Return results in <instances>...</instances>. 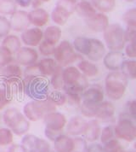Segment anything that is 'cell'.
Masks as SVG:
<instances>
[{
	"mask_svg": "<svg viewBox=\"0 0 136 152\" xmlns=\"http://www.w3.org/2000/svg\"><path fill=\"white\" fill-rule=\"evenodd\" d=\"M23 92L33 100L44 99L50 91V83L47 77L41 75H25L22 80Z\"/></svg>",
	"mask_w": 136,
	"mask_h": 152,
	"instance_id": "1",
	"label": "cell"
},
{
	"mask_svg": "<svg viewBox=\"0 0 136 152\" xmlns=\"http://www.w3.org/2000/svg\"><path fill=\"white\" fill-rule=\"evenodd\" d=\"M3 120L7 127L17 136L25 135L30 129V121L16 108H10L4 111Z\"/></svg>",
	"mask_w": 136,
	"mask_h": 152,
	"instance_id": "2",
	"label": "cell"
},
{
	"mask_svg": "<svg viewBox=\"0 0 136 152\" xmlns=\"http://www.w3.org/2000/svg\"><path fill=\"white\" fill-rule=\"evenodd\" d=\"M56 106L48 99L32 100L24 105L23 115L29 121H38L45 115L56 110Z\"/></svg>",
	"mask_w": 136,
	"mask_h": 152,
	"instance_id": "3",
	"label": "cell"
},
{
	"mask_svg": "<svg viewBox=\"0 0 136 152\" xmlns=\"http://www.w3.org/2000/svg\"><path fill=\"white\" fill-rule=\"evenodd\" d=\"M80 56V54L76 52L71 42L63 40L55 46L54 59L59 66L66 68L71 66L77 61L82 60Z\"/></svg>",
	"mask_w": 136,
	"mask_h": 152,
	"instance_id": "4",
	"label": "cell"
},
{
	"mask_svg": "<svg viewBox=\"0 0 136 152\" xmlns=\"http://www.w3.org/2000/svg\"><path fill=\"white\" fill-rule=\"evenodd\" d=\"M127 87V77L122 73L113 71L106 78V91L111 99H120Z\"/></svg>",
	"mask_w": 136,
	"mask_h": 152,
	"instance_id": "5",
	"label": "cell"
},
{
	"mask_svg": "<svg viewBox=\"0 0 136 152\" xmlns=\"http://www.w3.org/2000/svg\"><path fill=\"white\" fill-rule=\"evenodd\" d=\"M106 46L111 50H120L124 47L126 38L125 31L118 24L109 25L103 32Z\"/></svg>",
	"mask_w": 136,
	"mask_h": 152,
	"instance_id": "6",
	"label": "cell"
},
{
	"mask_svg": "<svg viewBox=\"0 0 136 152\" xmlns=\"http://www.w3.org/2000/svg\"><path fill=\"white\" fill-rule=\"evenodd\" d=\"M15 61L20 66H24L26 68L33 66L38 62V52L33 47H21L15 54Z\"/></svg>",
	"mask_w": 136,
	"mask_h": 152,
	"instance_id": "7",
	"label": "cell"
},
{
	"mask_svg": "<svg viewBox=\"0 0 136 152\" xmlns=\"http://www.w3.org/2000/svg\"><path fill=\"white\" fill-rule=\"evenodd\" d=\"M43 121L46 128L58 132H62L67 123L66 116L62 113L57 111L45 115L43 118Z\"/></svg>",
	"mask_w": 136,
	"mask_h": 152,
	"instance_id": "8",
	"label": "cell"
},
{
	"mask_svg": "<svg viewBox=\"0 0 136 152\" xmlns=\"http://www.w3.org/2000/svg\"><path fill=\"white\" fill-rule=\"evenodd\" d=\"M43 39V32L40 28H27L24 32L21 33L20 40L28 47H37L39 45Z\"/></svg>",
	"mask_w": 136,
	"mask_h": 152,
	"instance_id": "9",
	"label": "cell"
},
{
	"mask_svg": "<svg viewBox=\"0 0 136 152\" xmlns=\"http://www.w3.org/2000/svg\"><path fill=\"white\" fill-rule=\"evenodd\" d=\"M11 30L16 33H22L29 28L30 21L28 19V12L25 10H16L10 17Z\"/></svg>",
	"mask_w": 136,
	"mask_h": 152,
	"instance_id": "10",
	"label": "cell"
},
{
	"mask_svg": "<svg viewBox=\"0 0 136 152\" xmlns=\"http://www.w3.org/2000/svg\"><path fill=\"white\" fill-rule=\"evenodd\" d=\"M88 28L96 33L104 32L109 26V20L106 15L104 13H95L94 15L85 20Z\"/></svg>",
	"mask_w": 136,
	"mask_h": 152,
	"instance_id": "11",
	"label": "cell"
},
{
	"mask_svg": "<svg viewBox=\"0 0 136 152\" xmlns=\"http://www.w3.org/2000/svg\"><path fill=\"white\" fill-rule=\"evenodd\" d=\"M116 135L127 141H132L136 138V126L129 121H122L115 127Z\"/></svg>",
	"mask_w": 136,
	"mask_h": 152,
	"instance_id": "12",
	"label": "cell"
},
{
	"mask_svg": "<svg viewBox=\"0 0 136 152\" xmlns=\"http://www.w3.org/2000/svg\"><path fill=\"white\" fill-rule=\"evenodd\" d=\"M28 19L30 24L33 25L36 28L44 27L48 21L49 15L47 10L43 8L33 9L28 12Z\"/></svg>",
	"mask_w": 136,
	"mask_h": 152,
	"instance_id": "13",
	"label": "cell"
},
{
	"mask_svg": "<svg viewBox=\"0 0 136 152\" xmlns=\"http://www.w3.org/2000/svg\"><path fill=\"white\" fill-rule=\"evenodd\" d=\"M88 122L80 116H74L70 119L67 123V132L71 136H80L82 135L86 129Z\"/></svg>",
	"mask_w": 136,
	"mask_h": 152,
	"instance_id": "14",
	"label": "cell"
},
{
	"mask_svg": "<svg viewBox=\"0 0 136 152\" xmlns=\"http://www.w3.org/2000/svg\"><path fill=\"white\" fill-rule=\"evenodd\" d=\"M104 98V93L101 87L95 85L90 87H87L82 95V101L88 102L91 104H99Z\"/></svg>",
	"mask_w": 136,
	"mask_h": 152,
	"instance_id": "15",
	"label": "cell"
},
{
	"mask_svg": "<svg viewBox=\"0 0 136 152\" xmlns=\"http://www.w3.org/2000/svg\"><path fill=\"white\" fill-rule=\"evenodd\" d=\"M122 53L116 50H111L103 57L104 65L106 69L111 71H117L120 69L123 62V56Z\"/></svg>",
	"mask_w": 136,
	"mask_h": 152,
	"instance_id": "16",
	"label": "cell"
},
{
	"mask_svg": "<svg viewBox=\"0 0 136 152\" xmlns=\"http://www.w3.org/2000/svg\"><path fill=\"white\" fill-rule=\"evenodd\" d=\"M74 148V138L68 135L61 134L54 141L55 152H72Z\"/></svg>",
	"mask_w": 136,
	"mask_h": 152,
	"instance_id": "17",
	"label": "cell"
},
{
	"mask_svg": "<svg viewBox=\"0 0 136 152\" xmlns=\"http://www.w3.org/2000/svg\"><path fill=\"white\" fill-rule=\"evenodd\" d=\"M106 55V47L101 40L97 39H91V47L87 56L91 62H95L101 60Z\"/></svg>",
	"mask_w": 136,
	"mask_h": 152,
	"instance_id": "18",
	"label": "cell"
},
{
	"mask_svg": "<svg viewBox=\"0 0 136 152\" xmlns=\"http://www.w3.org/2000/svg\"><path fill=\"white\" fill-rule=\"evenodd\" d=\"M37 65L39 74L45 77L52 75L59 67L58 63L52 57H44L41 59L39 62H38Z\"/></svg>",
	"mask_w": 136,
	"mask_h": 152,
	"instance_id": "19",
	"label": "cell"
},
{
	"mask_svg": "<svg viewBox=\"0 0 136 152\" xmlns=\"http://www.w3.org/2000/svg\"><path fill=\"white\" fill-rule=\"evenodd\" d=\"M22 70L20 64H18L15 59L13 62L0 68V77L2 79L9 78H21Z\"/></svg>",
	"mask_w": 136,
	"mask_h": 152,
	"instance_id": "20",
	"label": "cell"
},
{
	"mask_svg": "<svg viewBox=\"0 0 136 152\" xmlns=\"http://www.w3.org/2000/svg\"><path fill=\"white\" fill-rule=\"evenodd\" d=\"M81 72L77 67L74 66H68L63 68L62 70V77L65 86H72L77 84L82 77Z\"/></svg>",
	"mask_w": 136,
	"mask_h": 152,
	"instance_id": "21",
	"label": "cell"
},
{
	"mask_svg": "<svg viewBox=\"0 0 136 152\" xmlns=\"http://www.w3.org/2000/svg\"><path fill=\"white\" fill-rule=\"evenodd\" d=\"M61 34H62V32H61V28L59 26L52 25L45 28V30L43 31V39L51 45H57V44L61 40Z\"/></svg>",
	"mask_w": 136,
	"mask_h": 152,
	"instance_id": "22",
	"label": "cell"
},
{
	"mask_svg": "<svg viewBox=\"0 0 136 152\" xmlns=\"http://www.w3.org/2000/svg\"><path fill=\"white\" fill-rule=\"evenodd\" d=\"M1 45L6 48L14 56L21 48V40L16 35L9 34L4 39H2Z\"/></svg>",
	"mask_w": 136,
	"mask_h": 152,
	"instance_id": "23",
	"label": "cell"
},
{
	"mask_svg": "<svg viewBox=\"0 0 136 152\" xmlns=\"http://www.w3.org/2000/svg\"><path fill=\"white\" fill-rule=\"evenodd\" d=\"M101 132V130L100 124L98 123L96 120H93V121H88L86 129L82 135L86 140H88L89 142H94L100 138Z\"/></svg>",
	"mask_w": 136,
	"mask_h": 152,
	"instance_id": "24",
	"label": "cell"
},
{
	"mask_svg": "<svg viewBox=\"0 0 136 152\" xmlns=\"http://www.w3.org/2000/svg\"><path fill=\"white\" fill-rule=\"evenodd\" d=\"M75 12L80 17L84 18L85 20L91 17L96 13V10L89 1H80L77 2Z\"/></svg>",
	"mask_w": 136,
	"mask_h": 152,
	"instance_id": "25",
	"label": "cell"
},
{
	"mask_svg": "<svg viewBox=\"0 0 136 152\" xmlns=\"http://www.w3.org/2000/svg\"><path fill=\"white\" fill-rule=\"evenodd\" d=\"M73 48L78 54L82 56H87L89 53L91 47V39L86 37H77L72 43Z\"/></svg>",
	"mask_w": 136,
	"mask_h": 152,
	"instance_id": "26",
	"label": "cell"
},
{
	"mask_svg": "<svg viewBox=\"0 0 136 152\" xmlns=\"http://www.w3.org/2000/svg\"><path fill=\"white\" fill-rule=\"evenodd\" d=\"M11 92L13 97H20L23 92V84L21 78H9V79H2Z\"/></svg>",
	"mask_w": 136,
	"mask_h": 152,
	"instance_id": "27",
	"label": "cell"
},
{
	"mask_svg": "<svg viewBox=\"0 0 136 152\" xmlns=\"http://www.w3.org/2000/svg\"><path fill=\"white\" fill-rule=\"evenodd\" d=\"M77 69L81 72L82 75L85 77H94L97 75L99 69L98 67L95 65V63L91 61H87V60H81L77 63Z\"/></svg>",
	"mask_w": 136,
	"mask_h": 152,
	"instance_id": "28",
	"label": "cell"
},
{
	"mask_svg": "<svg viewBox=\"0 0 136 152\" xmlns=\"http://www.w3.org/2000/svg\"><path fill=\"white\" fill-rule=\"evenodd\" d=\"M114 114V106L113 104L107 101H102L98 104L95 116L101 120H106L111 118Z\"/></svg>",
	"mask_w": 136,
	"mask_h": 152,
	"instance_id": "29",
	"label": "cell"
},
{
	"mask_svg": "<svg viewBox=\"0 0 136 152\" xmlns=\"http://www.w3.org/2000/svg\"><path fill=\"white\" fill-rule=\"evenodd\" d=\"M46 99H48L49 102L55 105L56 107H61L66 104L67 98V95L63 91L59 90H51L46 97Z\"/></svg>",
	"mask_w": 136,
	"mask_h": 152,
	"instance_id": "30",
	"label": "cell"
},
{
	"mask_svg": "<svg viewBox=\"0 0 136 152\" xmlns=\"http://www.w3.org/2000/svg\"><path fill=\"white\" fill-rule=\"evenodd\" d=\"M96 10L101 13H107L114 10L116 0H90Z\"/></svg>",
	"mask_w": 136,
	"mask_h": 152,
	"instance_id": "31",
	"label": "cell"
},
{
	"mask_svg": "<svg viewBox=\"0 0 136 152\" xmlns=\"http://www.w3.org/2000/svg\"><path fill=\"white\" fill-rule=\"evenodd\" d=\"M14 140V133L8 127L0 128V152L4 148L9 149Z\"/></svg>",
	"mask_w": 136,
	"mask_h": 152,
	"instance_id": "32",
	"label": "cell"
},
{
	"mask_svg": "<svg viewBox=\"0 0 136 152\" xmlns=\"http://www.w3.org/2000/svg\"><path fill=\"white\" fill-rule=\"evenodd\" d=\"M14 97L11 92L8 89L4 81L1 79L0 80V110L5 106L11 103Z\"/></svg>",
	"mask_w": 136,
	"mask_h": 152,
	"instance_id": "33",
	"label": "cell"
},
{
	"mask_svg": "<svg viewBox=\"0 0 136 152\" xmlns=\"http://www.w3.org/2000/svg\"><path fill=\"white\" fill-rule=\"evenodd\" d=\"M62 70H63V68L59 66L57 69L54 71V74L50 76L51 79H50L49 83L54 90L62 91L65 86L64 81H63V77H62Z\"/></svg>",
	"mask_w": 136,
	"mask_h": 152,
	"instance_id": "34",
	"label": "cell"
},
{
	"mask_svg": "<svg viewBox=\"0 0 136 152\" xmlns=\"http://www.w3.org/2000/svg\"><path fill=\"white\" fill-rule=\"evenodd\" d=\"M17 10V4L14 0H0V15H12Z\"/></svg>",
	"mask_w": 136,
	"mask_h": 152,
	"instance_id": "35",
	"label": "cell"
},
{
	"mask_svg": "<svg viewBox=\"0 0 136 152\" xmlns=\"http://www.w3.org/2000/svg\"><path fill=\"white\" fill-rule=\"evenodd\" d=\"M70 17V15L67 14L65 11H63L62 10L59 9L58 7H54V9L52 10L51 13V19L54 21V23L57 26H64L66 25V23L67 22L68 18Z\"/></svg>",
	"mask_w": 136,
	"mask_h": 152,
	"instance_id": "36",
	"label": "cell"
},
{
	"mask_svg": "<svg viewBox=\"0 0 136 152\" xmlns=\"http://www.w3.org/2000/svg\"><path fill=\"white\" fill-rule=\"evenodd\" d=\"M77 4V0H58L56 2L55 6L65 11L69 15H71L75 12Z\"/></svg>",
	"mask_w": 136,
	"mask_h": 152,
	"instance_id": "37",
	"label": "cell"
},
{
	"mask_svg": "<svg viewBox=\"0 0 136 152\" xmlns=\"http://www.w3.org/2000/svg\"><path fill=\"white\" fill-rule=\"evenodd\" d=\"M122 74L127 78L130 79H136V62H123L122 66Z\"/></svg>",
	"mask_w": 136,
	"mask_h": 152,
	"instance_id": "38",
	"label": "cell"
},
{
	"mask_svg": "<svg viewBox=\"0 0 136 152\" xmlns=\"http://www.w3.org/2000/svg\"><path fill=\"white\" fill-rule=\"evenodd\" d=\"M97 106H98V104L82 101L81 104H80L82 114L86 117H94L96 115Z\"/></svg>",
	"mask_w": 136,
	"mask_h": 152,
	"instance_id": "39",
	"label": "cell"
},
{
	"mask_svg": "<svg viewBox=\"0 0 136 152\" xmlns=\"http://www.w3.org/2000/svg\"><path fill=\"white\" fill-rule=\"evenodd\" d=\"M11 26L10 21L6 16L0 15V39H4L6 36L10 34Z\"/></svg>",
	"mask_w": 136,
	"mask_h": 152,
	"instance_id": "40",
	"label": "cell"
},
{
	"mask_svg": "<svg viewBox=\"0 0 136 152\" xmlns=\"http://www.w3.org/2000/svg\"><path fill=\"white\" fill-rule=\"evenodd\" d=\"M55 46L56 45H51L43 39V41L38 45V51L42 56H44L45 57H49L50 56H54Z\"/></svg>",
	"mask_w": 136,
	"mask_h": 152,
	"instance_id": "41",
	"label": "cell"
},
{
	"mask_svg": "<svg viewBox=\"0 0 136 152\" xmlns=\"http://www.w3.org/2000/svg\"><path fill=\"white\" fill-rule=\"evenodd\" d=\"M50 150V145L48 144V141L43 138H38L35 145H33L30 152H49Z\"/></svg>",
	"mask_w": 136,
	"mask_h": 152,
	"instance_id": "42",
	"label": "cell"
},
{
	"mask_svg": "<svg viewBox=\"0 0 136 152\" xmlns=\"http://www.w3.org/2000/svg\"><path fill=\"white\" fill-rule=\"evenodd\" d=\"M14 56L4 46L0 45V68L13 62Z\"/></svg>",
	"mask_w": 136,
	"mask_h": 152,
	"instance_id": "43",
	"label": "cell"
},
{
	"mask_svg": "<svg viewBox=\"0 0 136 152\" xmlns=\"http://www.w3.org/2000/svg\"><path fill=\"white\" fill-rule=\"evenodd\" d=\"M123 20L129 28H136V9H130L125 12L123 15Z\"/></svg>",
	"mask_w": 136,
	"mask_h": 152,
	"instance_id": "44",
	"label": "cell"
},
{
	"mask_svg": "<svg viewBox=\"0 0 136 152\" xmlns=\"http://www.w3.org/2000/svg\"><path fill=\"white\" fill-rule=\"evenodd\" d=\"M37 139H38V137L33 134H27L21 139L20 145L27 150V152H30V151L33 149V145H35Z\"/></svg>",
	"mask_w": 136,
	"mask_h": 152,
	"instance_id": "45",
	"label": "cell"
},
{
	"mask_svg": "<svg viewBox=\"0 0 136 152\" xmlns=\"http://www.w3.org/2000/svg\"><path fill=\"white\" fill-rule=\"evenodd\" d=\"M87 143L82 138H74V148L72 152H87Z\"/></svg>",
	"mask_w": 136,
	"mask_h": 152,
	"instance_id": "46",
	"label": "cell"
},
{
	"mask_svg": "<svg viewBox=\"0 0 136 152\" xmlns=\"http://www.w3.org/2000/svg\"><path fill=\"white\" fill-rule=\"evenodd\" d=\"M113 136V130L111 126H106L105 127L101 132V139L102 143L106 144L108 141L112 139Z\"/></svg>",
	"mask_w": 136,
	"mask_h": 152,
	"instance_id": "47",
	"label": "cell"
},
{
	"mask_svg": "<svg viewBox=\"0 0 136 152\" xmlns=\"http://www.w3.org/2000/svg\"><path fill=\"white\" fill-rule=\"evenodd\" d=\"M126 54L130 57H136V39L130 41L126 49Z\"/></svg>",
	"mask_w": 136,
	"mask_h": 152,
	"instance_id": "48",
	"label": "cell"
},
{
	"mask_svg": "<svg viewBox=\"0 0 136 152\" xmlns=\"http://www.w3.org/2000/svg\"><path fill=\"white\" fill-rule=\"evenodd\" d=\"M62 132H58V131H54V130H51V129H48V128H46L44 129V134L46 136V138H48L49 140L53 141L54 142L55 140V138H57L58 136H60Z\"/></svg>",
	"mask_w": 136,
	"mask_h": 152,
	"instance_id": "49",
	"label": "cell"
},
{
	"mask_svg": "<svg viewBox=\"0 0 136 152\" xmlns=\"http://www.w3.org/2000/svg\"><path fill=\"white\" fill-rule=\"evenodd\" d=\"M8 152H27L21 145H11L9 147Z\"/></svg>",
	"mask_w": 136,
	"mask_h": 152,
	"instance_id": "50",
	"label": "cell"
},
{
	"mask_svg": "<svg viewBox=\"0 0 136 152\" xmlns=\"http://www.w3.org/2000/svg\"><path fill=\"white\" fill-rule=\"evenodd\" d=\"M87 152H105L101 145L99 144H93L89 145L87 149Z\"/></svg>",
	"mask_w": 136,
	"mask_h": 152,
	"instance_id": "51",
	"label": "cell"
},
{
	"mask_svg": "<svg viewBox=\"0 0 136 152\" xmlns=\"http://www.w3.org/2000/svg\"><path fill=\"white\" fill-rule=\"evenodd\" d=\"M17 6L21 8H28L32 4V0H14Z\"/></svg>",
	"mask_w": 136,
	"mask_h": 152,
	"instance_id": "52",
	"label": "cell"
},
{
	"mask_svg": "<svg viewBox=\"0 0 136 152\" xmlns=\"http://www.w3.org/2000/svg\"><path fill=\"white\" fill-rule=\"evenodd\" d=\"M50 0H32V6L33 9L40 8V6L44 3H48Z\"/></svg>",
	"mask_w": 136,
	"mask_h": 152,
	"instance_id": "53",
	"label": "cell"
},
{
	"mask_svg": "<svg viewBox=\"0 0 136 152\" xmlns=\"http://www.w3.org/2000/svg\"><path fill=\"white\" fill-rule=\"evenodd\" d=\"M130 111L135 116H136V100L132 102L130 104Z\"/></svg>",
	"mask_w": 136,
	"mask_h": 152,
	"instance_id": "54",
	"label": "cell"
},
{
	"mask_svg": "<svg viewBox=\"0 0 136 152\" xmlns=\"http://www.w3.org/2000/svg\"><path fill=\"white\" fill-rule=\"evenodd\" d=\"M124 1H126V2H133V1H135V0H124Z\"/></svg>",
	"mask_w": 136,
	"mask_h": 152,
	"instance_id": "55",
	"label": "cell"
},
{
	"mask_svg": "<svg viewBox=\"0 0 136 152\" xmlns=\"http://www.w3.org/2000/svg\"><path fill=\"white\" fill-rule=\"evenodd\" d=\"M49 152H55V151H53V150H50V151H49Z\"/></svg>",
	"mask_w": 136,
	"mask_h": 152,
	"instance_id": "56",
	"label": "cell"
},
{
	"mask_svg": "<svg viewBox=\"0 0 136 152\" xmlns=\"http://www.w3.org/2000/svg\"><path fill=\"white\" fill-rule=\"evenodd\" d=\"M80 1H89L90 2V0H80Z\"/></svg>",
	"mask_w": 136,
	"mask_h": 152,
	"instance_id": "57",
	"label": "cell"
},
{
	"mask_svg": "<svg viewBox=\"0 0 136 152\" xmlns=\"http://www.w3.org/2000/svg\"><path fill=\"white\" fill-rule=\"evenodd\" d=\"M1 42H2V39H0V45H1Z\"/></svg>",
	"mask_w": 136,
	"mask_h": 152,
	"instance_id": "58",
	"label": "cell"
}]
</instances>
